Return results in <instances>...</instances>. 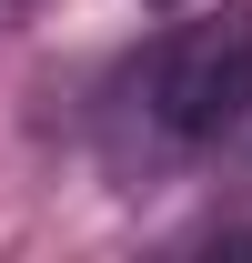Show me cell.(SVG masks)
Listing matches in <instances>:
<instances>
[{
  "label": "cell",
  "instance_id": "1",
  "mask_svg": "<svg viewBox=\"0 0 252 263\" xmlns=\"http://www.w3.org/2000/svg\"><path fill=\"white\" fill-rule=\"evenodd\" d=\"M141 122L172 152H222L252 132V0H212L202 21L152 41L141 61Z\"/></svg>",
  "mask_w": 252,
  "mask_h": 263
},
{
  "label": "cell",
  "instance_id": "2",
  "mask_svg": "<svg viewBox=\"0 0 252 263\" xmlns=\"http://www.w3.org/2000/svg\"><path fill=\"white\" fill-rule=\"evenodd\" d=\"M31 10H40V0H0V31H10V21H31Z\"/></svg>",
  "mask_w": 252,
  "mask_h": 263
},
{
  "label": "cell",
  "instance_id": "3",
  "mask_svg": "<svg viewBox=\"0 0 252 263\" xmlns=\"http://www.w3.org/2000/svg\"><path fill=\"white\" fill-rule=\"evenodd\" d=\"M141 10H192V0H141Z\"/></svg>",
  "mask_w": 252,
  "mask_h": 263
}]
</instances>
